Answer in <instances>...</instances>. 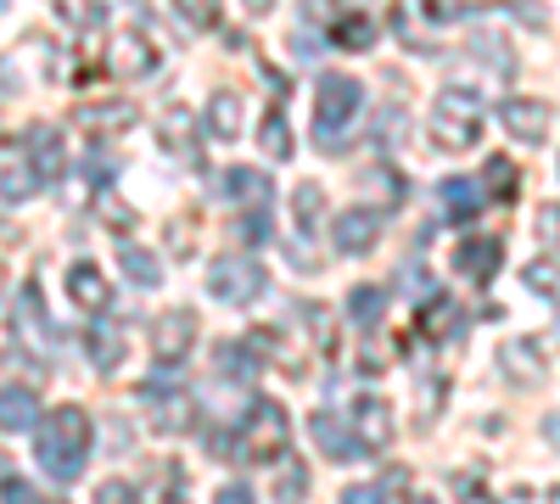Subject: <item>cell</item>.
<instances>
[{"instance_id": "cell-1", "label": "cell", "mask_w": 560, "mask_h": 504, "mask_svg": "<svg viewBox=\"0 0 560 504\" xmlns=\"http://www.w3.org/2000/svg\"><path fill=\"white\" fill-rule=\"evenodd\" d=\"M34 460L45 466L51 482H79V471L90 460V415H84V409L62 403V409L45 415V426L34 437Z\"/></svg>"}, {"instance_id": "cell-2", "label": "cell", "mask_w": 560, "mask_h": 504, "mask_svg": "<svg viewBox=\"0 0 560 504\" xmlns=\"http://www.w3.org/2000/svg\"><path fill=\"white\" fill-rule=\"evenodd\" d=\"M292 443V421H287V409H280L275 398L269 403H253L242 426L230 432V460H242V466H275L280 454H287Z\"/></svg>"}, {"instance_id": "cell-3", "label": "cell", "mask_w": 560, "mask_h": 504, "mask_svg": "<svg viewBox=\"0 0 560 504\" xmlns=\"http://www.w3.org/2000/svg\"><path fill=\"white\" fill-rule=\"evenodd\" d=\"M359 107H364L359 79H348V73H325L319 90H314V141H319L325 152H337V146H342L337 134L359 118Z\"/></svg>"}, {"instance_id": "cell-4", "label": "cell", "mask_w": 560, "mask_h": 504, "mask_svg": "<svg viewBox=\"0 0 560 504\" xmlns=\"http://www.w3.org/2000/svg\"><path fill=\"white\" fill-rule=\"evenodd\" d=\"M477 134H482V102L471 90H443L432 107V141L465 152V146H477Z\"/></svg>"}, {"instance_id": "cell-5", "label": "cell", "mask_w": 560, "mask_h": 504, "mask_svg": "<svg viewBox=\"0 0 560 504\" xmlns=\"http://www.w3.org/2000/svg\"><path fill=\"white\" fill-rule=\"evenodd\" d=\"M208 292L230 308H247L258 292H264V263L247 258V253H224L213 258V274H208Z\"/></svg>"}, {"instance_id": "cell-6", "label": "cell", "mask_w": 560, "mask_h": 504, "mask_svg": "<svg viewBox=\"0 0 560 504\" xmlns=\"http://www.w3.org/2000/svg\"><path fill=\"white\" fill-rule=\"evenodd\" d=\"M348 421H353L359 448H370V454L393 448V403H387V398H359Z\"/></svg>"}, {"instance_id": "cell-7", "label": "cell", "mask_w": 560, "mask_h": 504, "mask_svg": "<svg viewBox=\"0 0 560 504\" xmlns=\"http://www.w3.org/2000/svg\"><path fill=\"white\" fill-rule=\"evenodd\" d=\"M152 342H158V359H163V364L185 359V353H191V342H197V314H191V308H168V314H158Z\"/></svg>"}, {"instance_id": "cell-8", "label": "cell", "mask_w": 560, "mask_h": 504, "mask_svg": "<svg viewBox=\"0 0 560 504\" xmlns=\"http://www.w3.org/2000/svg\"><path fill=\"white\" fill-rule=\"evenodd\" d=\"M504 263V242L499 236H465L459 247H454V274H465V281H488V274Z\"/></svg>"}, {"instance_id": "cell-9", "label": "cell", "mask_w": 560, "mask_h": 504, "mask_svg": "<svg viewBox=\"0 0 560 504\" xmlns=\"http://www.w3.org/2000/svg\"><path fill=\"white\" fill-rule=\"evenodd\" d=\"M499 124L516 134V141L538 146L544 134H549V107H544V102H527V96H504V102H499Z\"/></svg>"}, {"instance_id": "cell-10", "label": "cell", "mask_w": 560, "mask_h": 504, "mask_svg": "<svg viewBox=\"0 0 560 504\" xmlns=\"http://www.w3.org/2000/svg\"><path fill=\"white\" fill-rule=\"evenodd\" d=\"M68 297H73L84 314H107V308H113V286H107V274H102L96 263H84V258L68 269Z\"/></svg>"}, {"instance_id": "cell-11", "label": "cell", "mask_w": 560, "mask_h": 504, "mask_svg": "<svg viewBox=\"0 0 560 504\" xmlns=\"http://www.w3.org/2000/svg\"><path fill=\"white\" fill-rule=\"evenodd\" d=\"M18 337L34 342V359H45V348L57 342L51 314H39V286H23V292H18Z\"/></svg>"}, {"instance_id": "cell-12", "label": "cell", "mask_w": 560, "mask_h": 504, "mask_svg": "<svg viewBox=\"0 0 560 504\" xmlns=\"http://www.w3.org/2000/svg\"><path fill=\"white\" fill-rule=\"evenodd\" d=\"M331 247L337 253H370L376 247V213L370 208H348V213H337V231H331Z\"/></svg>"}, {"instance_id": "cell-13", "label": "cell", "mask_w": 560, "mask_h": 504, "mask_svg": "<svg viewBox=\"0 0 560 504\" xmlns=\"http://www.w3.org/2000/svg\"><path fill=\"white\" fill-rule=\"evenodd\" d=\"M28 168L51 186V179H62V168H68V152H62V134L57 129H34L28 134Z\"/></svg>"}, {"instance_id": "cell-14", "label": "cell", "mask_w": 560, "mask_h": 504, "mask_svg": "<svg viewBox=\"0 0 560 504\" xmlns=\"http://www.w3.org/2000/svg\"><path fill=\"white\" fill-rule=\"evenodd\" d=\"M219 197L224 202H242V208H269V179L258 168H224Z\"/></svg>"}, {"instance_id": "cell-15", "label": "cell", "mask_w": 560, "mask_h": 504, "mask_svg": "<svg viewBox=\"0 0 560 504\" xmlns=\"http://www.w3.org/2000/svg\"><path fill=\"white\" fill-rule=\"evenodd\" d=\"M84 348H90V364H96V371H118L124 364V331L113 326V319H90Z\"/></svg>"}, {"instance_id": "cell-16", "label": "cell", "mask_w": 560, "mask_h": 504, "mask_svg": "<svg viewBox=\"0 0 560 504\" xmlns=\"http://www.w3.org/2000/svg\"><path fill=\"white\" fill-rule=\"evenodd\" d=\"M314 443L325 448V460H337V466H348V460H359V437L337 421V415H314Z\"/></svg>"}, {"instance_id": "cell-17", "label": "cell", "mask_w": 560, "mask_h": 504, "mask_svg": "<svg viewBox=\"0 0 560 504\" xmlns=\"http://www.w3.org/2000/svg\"><path fill=\"white\" fill-rule=\"evenodd\" d=\"M39 421L34 387H0V432H28Z\"/></svg>"}, {"instance_id": "cell-18", "label": "cell", "mask_w": 560, "mask_h": 504, "mask_svg": "<svg viewBox=\"0 0 560 504\" xmlns=\"http://www.w3.org/2000/svg\"><path fill=\"white\" fill-rule=\"evenodd\" d=\"M370 39H376V17H364V12H337L331 17V45L337 51H364Z\"/></svg>"}, {"instance_id": "cell-19", "label": "cell", "mask_w": 560, "mask_h": 504, "mask_svg": "<svg viewBox=\"0 0 560 504\" xmlns=\"http://www.w3.org/2000/svg\"><path fill=\"white\" fill-rule=\"evenodd\" d=\"M79 124L90 129V134H113V129H124V124H135V107L129 102H90V107H79Z\"/></svg>"}, {"instance_id": "cell-20", "label": "cell", "mask_w": 560, "mask_h": 504, "mask_svg": "<svg viewBox=\"0 0 560 504\" xmlns=\"http://www.w3.org/2000/svg\"><path fill=\"white\" fill-rule=\"evenodd\" d=\"M348 314H353L359 331H376L382 314H387V286H353L348 292Z\"/></svg>"}, {"instance_id": "cell-21", "label": "cell", "mask_w": 560, "mask_h": 504, "mask_svg": "<svg viewBox=\"0 0 560 504\" xmlns=\"http://www.w3.org/2000/svg\"><path fill=\"white\" fill-rule=\"evenodd\" d=\"M236 129H242V96L219 90V96L208 102V134L213 141H236Z\"/></svg>"}, {"instance_id": "cell-22", "label": "cell", "mask_w": 560, "mask_h": 504, "mask_svg": "<svg viewBox=\"0 0 560 504\" xmlns=\"http://www.w3.org/2000/svg\"><path fill=\"white\" fill-rule=\"evenodd\" d=\"M163 146H168V152H179L185 163H197V141H191V113H185V107H168V113H163Z\"/></svg>"}, {"instance_id": "cell-23", "label": "cell", "mask_w": 560, "mask_h": 504, "mask_svg": "<svg viewBox=\"0 0 560 504\" xmlns=\"http://www.w3.org/2000/svg\"><path fill=\"white\" fill-rule=\"evenodd\" d=\"M443 208L454 213V219H477V208H482V186L477 179H443Z\"/></svg>"}, {"instance_id": "cell-24", "label": "cell", "mask_w": 560, "mask_h": 504, "mask_svg": "<svg viewBox=\"0 0 560 504\" xmlns=\"http://www.w3.org/2000/svg\"><path fill=\"white\" fill-rule=\"evenodd\" d=\"M118 263H124V274H129L135 286H158V281H163V263H158L147 247H135V242L118 247Z\"/></svg>"}, {"instance_id": "cell-25", "label": "cell", "mask_w": 560, "mask_h": 504, "mask_svg": "<svg viewBox=\"0 0 560 504\" xmlns=\"http://www.w3.org/2000/svg\"><path fill=\"white\" fill-rule=\"evenodd\" d=\"M118 51H124V57H118L124 73H152V68H158V51H152V39H147V34H124V39H118Z\"/></svg>"}, {"instance_id": "cell-26", "label": "cell", "mask_w": 560, "mask_h": 504, "mask_svg": "<svg viewBox=\"0 0 560 504\" xmlns=\"http://www.w3.org/2000/svg\"><path fill=\"white\" fill-rule=\"evenodd\" d=\"M258 146L269 152V163H287V157H292V129H287V118H280V113H269V118H264Z\"/></svg>"}, {"instance_id": "cell-27", "label": "cell", "mask_w": 560, "mask_h": 504, "mask_svg": "<svg viewBox=\"0 0 560 504\" xmlns=\"http://www.w3.org/2000/svg\"><path fill=\"white\" fill-rule=\"evenodd\" d=\"M454 319H459V303L454 297H432L427 308H420V331H427V337H448Z\"/></svg>"}, {"instance_id": "cell-28", "label": "cell", "mask_w": 560, "mask_h": 504, "mask_svg": "<svg viewBox=\"0 0 560 504\" xmlns=\"http://www.w3.org/2000/svg\"><path fill=\"white\" fill-rule=\"evenodd\" d=\"M34 191H39V174L34 168H23V163L0 168V197H7V202H28Z\"/></svg>"}, {"instance_id": "cell-29", "label": "cell", "mask_w": 560, "mask_h": 504, "mask_svg": "<svg viewBox=\"0 0 560 504\" xmlns=\"http://www.w3.org/2000/svg\"><path fill=\"white\" fill-rule=\"evenodd\" d=\"M482 179H488V191H493L499 202H510V197H516V163H510V157H488Z\"/></svg>"}, {"instance_id": "cell-30", "label": "cell", "mask_w": 560, "mask_h": 504, "mask_svg": "<svg viewBox=\"0 0 560 504\" xmlns=\"http://www.w3.org/2000/svg\"><path fill=\"white\" fill-rule=\"evenodd\" d=\"M527 286H533L538 297L560 303V263H544V258H533V263H527Z\"/></svg>"}, {"instance_id": "cell-31", "label": "cell", "mask_w": 560, "mask_h": 504, "mask_svg": "<svg viewBox=\"0 0 560 504\" xmlns=\"http://www.w3.org/2000/svg\"><path fill=\"white\" fill-rule=\"evenodd\" d=\"M219 376H230V382H253V376H258V364H253L236 342H230V348L219 342Z\"/></svg>"}, {"instance_id": "cell-32", "label": "cell", "mask_w": 560, "mask_h": 504, "mask_svg": "<svg viewBox=\"0 0 560 504\" xmlns=\"http://www.w3.org/2000/svg\"><path fill=\"white\" fill-rule=\"evenodd\" d=\"M292 208H298V224H303V231H314V224H319V213H325V197H319V186H298Z\"/></svg>"}, {"instance_id": "cell-33", "label": "cell", "mask_w": 560, "mask_h": 504, "mask_svg": "<svg viewBox=\"0 0 560 504\" xmlns=\"http://www.w3.org/2000/svg\"><path fill=\"white\" fill-rule=\"evenodd\" d=\"M538 242L560 253V202H549V208H538Z\"/></svg>"}, {"instance_id": "cell-34", "label": "cell", "mask_w": 560, "mask_h": 504, "mask_svg": "<svg viewBox=\"0 0 560 504\" xmlns=\"http://www.w3.org/2000/svg\"><path fill=\"white\" fill-rule=\"evenodd\" d=\"M236 231H242V242H264L269 236V208H247Z\"/></svg>"}, {"instance_id": "cell-35", "label": "cell", "mask_w": 560, "mask_h": 504, "mask_svg": "<svg viewBox=\"0 0 560 504\" xmlns=\"http://www.w3.org/2000/svg\"><path fill=\"white\" fill-rule=\"evenodd\" d=\"M219 504H258V493H253L247 482H224V488H219Z\"/></svg>"}, {"instance_id": "cell-36", "label": "cell", "mask_w": 560, "mask_h": 504, "mask_svg": "<svg viewBox=\"0 0 560 504\" xmlns=\"http://www.w3.org/2000/svg\"><path fill=\"white\" fill-rule=\"evenodd\" d=\"M342 504H387V493H382V488H348Z\"/></svg>"}, {"instance_id": "cell-37", "label": "cell", "mask_w": 560, "mask_h": 504, "mask_svg": "<svg viewBox=\"0 0 560 504\" xmlns=\"http://www.w3.org/2000/svg\"><path fill=\"white\" fill-rule=\"evenodd\" d=\"M298 493H303V471H287L280 477V504H298Z\"/></svg>"}, {"instance_id": "cell-38", "label": "cell", "mask_w": 560, "mask_h": 504, "mask_svg": "<svg viewBox=\"0 0 560 504\" xmlns=\"http://www.w3.org/2000/svg\"><path fill=\"white\" fill-rule=\"evenodd\" d=\"M0 493H7V504H34V493H28L18 477H7V482H0Z\"/></svg>"}, {"instance_id": "cell-39", "label": "cell", "mask_w": 560, "mask_h": 504, "mask_svg": "<svg viewBox=\"0 0 560 504\" xmlns=\"http://www.w3.org/2000/svg\"><path fill=\"white\" fill-rule=\"evenodd\" d=\"M102 504H135V493H129L124 482H107V488H102Z\"/></svg>"}, {"instance_id": "cell-40", "label": "cell", "mask_w": 560, "mask_h": 504, "mask_svg": "<svg viewBox=\"0 0 560 504\" xmlns=\"http://www.w3.org/2000/svg\"><path fill=\"white\" fill-rule=\"evenodd\" d=\"M459 493H465V504H488V493H482V488H477L471 477H465V482H459Z\"/></svg>"}, {"instance_id": "cell-41", "label": "cell", "mask_w": 560, "mask_h": 504, "mask_svg": "<svg viewBox=\"0 0 560 504\" xmlns=\"http://www.w3.org/2000/svg\"><path fill=\"white\" fill-rule=\"evenodd\" d=\"M404 504H438V499H427V493H415V499H404Z\"/></svg>"}, {"instance_id": "cell-42", "label": "cell", "mask_w": 560, "mask_h": 504, "mask_svg": "<svg viewBox=\"0 0 560 504\" xmlns=\"http://www.w3.org/2000/svg\"><path fill=\"white\" fill-rule=\"evenodd\" d=\"M549 504H560V488H555V493H549Z\"/></svg>"}, {"instance_id": "cell-43", "label": "cell", "mask_w": 560, "mask_h": 504, "mask_svg": "<svg viewBox=\"0 0 560 504\" xmlns=\"http://www.w3.org/2000/svg\"><path fill=\"white\" fill-rule=\"evenodd\" d=\"M0 286H7V274H0Z\"/></svg>"}]
</instances>
